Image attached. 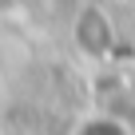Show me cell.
Instances as JSON below:
<instances>
[{"label": "cell", "mask_w": 135, "mask_h": 135, "mask_svg": "<svg viewBox=\"0 0 135 135\" xmlns=\"http://www.w3.org/2000/svg\"><path fill=\"white\" fill-rule=\"evenodd\" d=\"M72 135H131L127 123L119 115H107V111H88L72 123Z\"/></svg>", "instance_id": "6da1fadb"}]
</instances>
